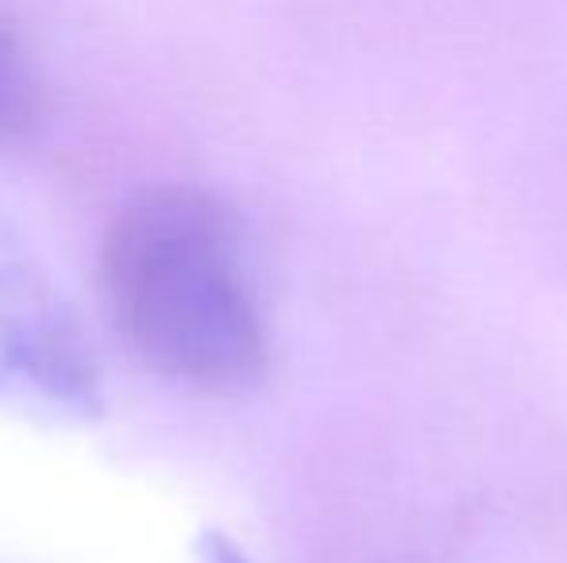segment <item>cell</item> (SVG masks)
<instances>
[{
  "label": "cell",
  "instance_id": "1",
  "mask_svg": "<svg viewBox=\"0 0 567 563\" xmlns=\"http://www.w3.org/2000/svg\"><path fill=\"white\" fill-rule=\"evenodd\" d=\"M105 301L120 336L163 378L236 390L267 363V329L231 212L194 186L132 194L105 232Z\"/></svg>",
  "mask_w": 567,
  "mask_h": 563
},
{
  "label": "cell",
  "instance_id": "2",
  "mask_svg": "<svg viewBox=\"0 0 567 563\" xmlns=\"http://www.w3.org/2000/svg\"><path fill=\"white\" fill-rule=\"evenodd\" d=\"M0 371L47 406L97 414L101 375L59 285L0 217Z\"/></svg>",
  "mask_w": 567,
  "mask_h": 563
},
{
  "label": "cell",
  "instance_id": "3",
  "mask_svg": "<svg viewBox=\"0 0 567 563\" xmlns=\"http://www.w3.org/2000/svg\"><path fill=\"white\" fill-rule=\"evenodd\" d=\"M43 90L23 43L0 23V136H20L35 124Z\"/></svg>",
  "mask_w": 567,
  "mask_h": 563
},
{
  "label": "cell",
  "instance_id": "4",
  "mask_svg": "<svg viewBox=\"0 0 567 563\" xmlns=\"http://www.w3.org/2000/svg\"><path fill=\"white\" fill-rule=\"evenodd\" d=\"M202 563H247V556L236 549V544H228L225 536H205Z\"/></svg>",
  "mask_w": 567,
  "mask_h": 563
}]
</instances>
